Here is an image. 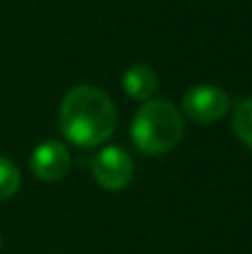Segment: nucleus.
<instances>
[{"label":"nucleus","mask_w":252,"mask_h":254,"mask_svg":"<svg viewBox=\"0 0 252 254\" xmlns=\"http://www.w3.org/2000/svg\"><path fill=\"white\" fill-rule=\"evenodd\" d=\"M116 105L103 89L94 85H76L65 94L58 110V125L76 147H98L116 129Z\"/></svg>","instance_id":"f257e3e1"},{"label":"nucleus","mask_w":252,"mask_h":254,"mask_svg":"<svg viewBox=\"0 0 252 254\" xmlns=\"http://www.w3.org/2000/svg\"><path fill=\"white\" fill-rule=\"evenodd\" d=\"M183 138V116L172 101L154 98L138 107L132 121V140L143 154H168Z\"/></svg>","instance_id":"f03ea898"},{"label":"nucleus","mask_w":252,"mask_h":254,"mask_svg":"<svg viewBox=\"0 0 252 254\" xmlns=\"http://www.w3.org/2000/svg\"><path fill=\"white\" fill-rule=\"evenodd\" d=\"M230 110V96L217 85H194L183 96V114L201 125L221 121Z\"/></svg>","instance_id":"7ed1b4c3"},{"label":"nucleus","mask_w":252,"mask_h":254,"mask_svg":"<svg viewBox=\"0 0 252 254\" xmlns=\"http://www.w3.org/2000/svg\"><path fill=\"white\" fill-rule=\"evenodd\" d=\"M94 181L107 192H119L127 188L134 176V161L123 147L110 145L103 147L92 161Z\"/></svg>","instance_id":"20e7f679"},{"label":"nucleus","mask_w":252,"mask_h":254,"mask_svg":"<svg viewBox=\"0 0 252 254\" xmlns=\"http://www.w3.org/2000/svg\"><path fill=\"white\" fill-rule=\"evenodd\" d=\"M31 172L36 179L45 181V183H54L67 176L71 167L69 149L61 143V140H45L31 152Z\"/></svg>","instance_id":"39448f33"},{"label":"nucleus","mask_w":252,"mask_h":254,"mask_svg":"<svg viewBox=\"0 0 252 254\" xmlns=\"http://www.w3.org/2000/svg\"><path fill=\"white\" fill-rule=\"evenodd\" d=\"M123 89L129 98H134V101L147 103V101H152L154 92L159 89V78H156L152 67L132 65L123 74Z\"/></svg>","instance_id":"423d86ee"},{"label":"nucleus","mask_w":252,"mask_h":254,"mask_svg":"<svg viewBox=\"0 0 252 254\" xmlns=\"http://www.w3.org/2000/svg\"><path fill=\"white\" fill-rule=\"evenodd\" d=\"M232 129L239 136L244 145L252 149V98H241L235 107V116H232Z\"/></svg>","instance_id":"0eeeda50"},{"label":"nucleus","mask_w":252,"mask_h":254,"mask_svg":"<svg viewBox=\"0 0 252 254\" xmlns=\"http://www.w3.org/2000/svg\"><path fill=\"white\" fill-rule=\"evenodd\" d=\"M20 190V170L7 156H0V201H7Z\"/></svg>","instance_id":"6e6552de"}]
</instances>
